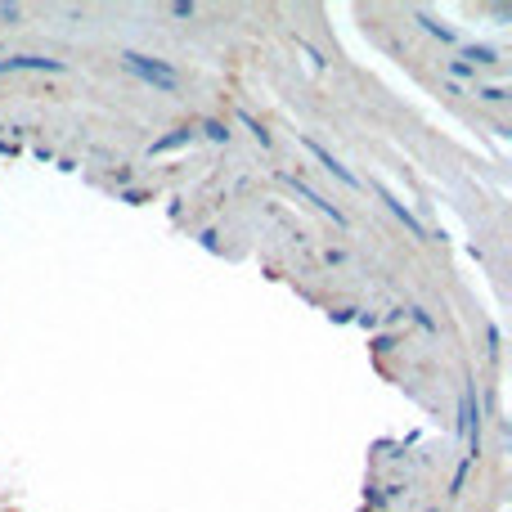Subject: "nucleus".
<instances>
[{"label":"nucleus","instance_id":"obj_1","mask_svg":"<svg viewBox=\"0 0 512 512\" xmlns=\"http://www.w3.org/2000/svg\"><path fill=\"white\" fill-rule=\"evenodd\" d=\"M126 68L140 72L144 81H153V86H162V90H176V86H180V72H176V68H162V63H144V54H126Z\"/></svg>","mask_w":512,"mask_h":512}]
</instances>
